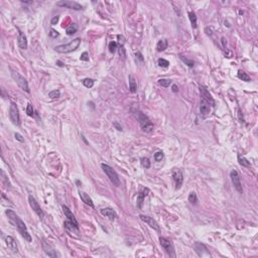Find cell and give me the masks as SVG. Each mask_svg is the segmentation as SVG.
<instances>
[{
    "instance_id": "6da1fadb",
    "label": "cell",
    "mask_w": 258,
    "mask_h": 258,
    "mask_svg": "<svg viewBox=\"0 0 258 258\" xmlns=\"http://www.w3.org/2000/svg\"><path fill=\"white\" fill-rule=\"evenodd\" d=\"M5 213H6L8 219H9L11 222L13 223V225L17 228V230H18L19 233L21 234V236L24 238V240H26L27 242H31L30 234L28 233L27 228H26V226H25L23 221H22L20 218L17 216V215L14 213L12 210H6Z\"/></svg>"
},
{
    "instance_id": "7a4b0ae2",
    "label": "cell",
    "mask_w": 258,
    "mask_h": 258,
    "mask_svg": "<svg viewBox=\"0 0 258 258\" xmlns=\"http://www.w3.org/2000/svg\"><path fill=\"white\" fill-rule=\"evenodd\" d=\"M80 44H81V38H75L73 41H71L69 44H66V45H57L54 48V51H58L60 54H68V53H71V51H76L77 48H79Z\"/></svg>"
},
{
    "instance_id": "3957f363",
    "label": "cell",
    "mask_w": 258,
    "mask_h": 258,
    "mask_svg": "<svg viewBox=\"0 0 258 258\" xmlns=\"http://www.w3.org/2000/svg\"><path fill=\"white\" fill-rule=\"evenodd\" d=\"M101 167L103 168V170H104V173L107 174L109 180H111V183H112L114 186H116V187H119L121 183H120V179H119V177H118V174H117L116 171L114 170L111 167H109L108 164H105V163H102Z\"/></svg>"
},
{
    "instance_id": "277c9868",
    "label": "cell",
    "mask_w": 258,
    "mask_h": 258,
    "mask_svg": "<svg viewBox=\"0 0 258 258\" xmlns=\"http://www.w3.org/2000/svg\"><path fill=\"white\" fill-rule=\"evenodd\" d=\"M138 120H139V123H140V127L144 132H152L153 131V123L150 121L149 118L147 116L144 115L142 112H139L138 113Z\"/></svg>"
},
{
    "instance_id": "5b68a950",
    "label": "cell",
    "mask_w": 258,
    "mask_h": 258,
    "mask_svg": "<svg viewBox=\"0 0 258 258\" xmlns=\"http://www.w3.org/2000/svg\"><path fill=\"white\" fill-rule=\"evenodd\" d=\"M230 177L232 180V183H233V187L236 189V191L238 193L242 194L243 193V188H242V183H241V179H240V174L236 170H232L230 171Z\"/></svg>"
},
{
    "instance_id": "8992f818",
    "label": "cell",
    "mask_w": 258,
    "mask_h": 258,
    "mask_svg": "<svg viewBox=\"0 0 258 258\" xmlns=\"http://www.w3.org/2000/svg\"><path fill=\"white\" fill-rule=\"evenodd\" d=\"M9 117L14 125H20V115H19V110L17 108L15 103H11L9 108Z\"/></svg>"
},
{
    "instance_id": "52a82bcc",
    "label": "cell",
    "mask_w": 258,
    "mask_h": 258,
    "mask_svg": "<svg viewBox=\"0 0 258 258\" xmlns=\"http://www.w3.org/2000/svg\"><path fill=\"white\" fill-rule=\"evenodd\" d=\"M12 78L14 79V81L16 82V84L18 85V87L22 89L23 91L27 92V93H29V87H28V83L26 81V79L24 78V77H22L21 75H19L18 73H16V72H13L12 73Z\"/></svg>"
},
{
    "instance_id": "ba28073f",
    "label": "cell",
    "mask_w": 258,
    "mask_h": 258,
    "mask_svg": "<svg viewBox=\"0 0 258 258\" xmlns=\"http://www.w3.org/2000/svg\"><path fill=\"white\" fill-rule=\"evenodd\" d=\"M159 243L160 245L162 246V248L164 249L165 252L170 255L171 257H176V253H174V245L170 240L165 239L163 237H160L159 238Z\"/></svg>"
},
{
    "instance_id": "9c48e42d",
    "label": "cell",
    "mask_w": 258,
    "mask_h": 258,
    "mask_svg": "<svg viewBox=\"0 0 258 258\" xmlns=\"http://www.w3.org/2000/svg\"><path fill=\"white\" fill-rule=\"evenodd\" d=\"M28 203H29V206L31 207V209L33 210L34 213L38 215V216L41 218V219H42V218H44V216H45L44 212H42L41 206L38 205V201L34 199V198L31 196V195H29V196H28Z\"/></svg>"
},
{
    "instance_id": "30bf717a",
    "label": "cell",
    "mask_w": 258,
    "mask_h": 258,
    "mask_svg": "<svg viewBox=\"0 0 258 258\" xmlns=\"http://www.w3.org/2000/svg\"><path fill=\"white\" fill-rule=\"evenodd\" d=\"M173 179H174V185H176V190H180L183 182V176L182 170H180V168H174L173 170Z\"/></svg>"
},
{
    "instance_id": "8fae6325",
    "label": "cell",
    "mask_w": 258,
    "mask_h": 258,
    "mask_svg": "<svg viewBox=\"0 0 258 258\" xmlns=\"http://www.w3.org/2000/svg\"><path fill=\"white\" fill-rule=\"evenodd\" d=\"M57 5L58 6H61V7H65V8H69V9H74V10H82L83 9V6L81 4H79L78 2L76 1H59L57 2Z\"/></svg>"
},
{
    "instance_id": "7c38bea8",
    "label": "cell",
    "mask_w": 258,
    "mask_h": 258,
    "mask_svg": "<svg viewBox=\"0 0 258 258\" xmlns=\"http://www.w3.org/2000/svg\"><path fill=\"white\" fill-rule=\"evenodd\" d=\"M200 93H201V99L205 100L206 102H208L212 106H215V101L213 97H212L210 92L207 90V88L205 86H200Z\"/></svg>"
},
{
    "instance_id": "4fadbf2b",
    "label": "cell",
    "mask_w": 258,
    "mask_h": 258,
    "mask_svg": "<svg viewBox=\"0 0 258 258\" xmlns=\"http://www.w3.org/2000/svg\"><path fill=\"white\" fill-rule=\"evenodd\" d=\"M139 218L143 221V222H145L150 228H152L156 231H160V228H159L158 224H157V222L155 220H153V218H150L148 216H144V215H140Z\"/></svg>"
},
{
    "instance_id": "5bb4252c",
    "label": "cell",
    "mask_w": 258,
    "mask_h": 258,
    "mask_svg": "<svg viewBox=\"0 0 258 258\" xmlns=\"http://www.w3.org/2000/svg\"><path fill=\"white\" fill-rule=\"evenodd\" d=\"M63 211H64L65 216L68 218L69 221L73 223V224L75 225V227H76L77 229H79V223H78V221H77L76 217L74 216V214L72 213L70 209H69V208L67 207V206H63Z\"/></svg>"
},
{
    "instance_id": "9a60e30c",
    "label": "cell",
    "mask_w": 258,
    "mask_h": 258,
    "mask_svg": "<svg viewBox=\"0 0 258 258\" xmlns=\"http://www.w3.org/2000/svg\"><path fill=\"white\" fill-rule=\"evenodd\" d=\"M195 250H196V252L198 253L199 256H205V255H206V256H211L210 253H209L207 247H206L204 244L200 243V242H197L196 244H195Z\"/></svg>"
},
{
    "instance_id": "2e32d148",
    "label": "cell",
    "mask_w": 258,
    "mask_h": 258,
    "mask_svg": "<svg viewBox=\"0 0 258 258\" xmlns=\"http://www.w3.org/2000/svg\"><path fill=\"white\" fill-rule=\"evenodd\" d=\"M5 242H6L7 247L11 252H13V253H17V252H18V247H17L16 241L12 237L6 236V238H5Z\"/></svg>"
},
{
    "instance_id": "e0dca14e",
    "label": "cell",
    "mask_w": 258,
    "mask_h": 258,
    "mask_svg": "<svg viewBox=\"0 0 258 258\" xmlns=\"http://www.w3.org/2000/svg\"><path fill=\"white\" fill-rule=\"evenodd\" d=\"M101 214L103 215V216L107 217L109 220L111 221H114L117 218V214L115 213V211L113 210V209L111 208H105V209H102L101 211Z\"/></svg>"
},
{
    "instance_id": "ac0fdd59",
    "label": "cell",
    "mask_w": 258,
    "mask_h": 258,
    "mask_svg": "<svg viewBox=\"0 0 258 258\" xmlns=\"http://www.w3.org/2000/svg\"><path fill=\"white\" fill-rule=\"evenodd\" d=\"M211 111V107L210 104L208 102H206L205 100L201 99V103H200V112L202 115H208Z\"/></svg>"
},
{
    "instance_id": "d6986e66",
    "label": "cell",
    "mask_w": 258,
    "mask_h": 258,
    "mask_svg": "<svg viewBox=\"0 0 258 258\" xmlns=\"http://www.w3.org/2000/svg\"><path fill=\"white\" fill-rule=\"evenodd\" d=\"M148 192H149L148 189H143V191L140 192V193L137 195V207L139 209L142 208L143 202H144V199H145V197L147 196Z\"/></svg>"
},
{
    "instance_id": "ffe728a7",
    "label": "cell",
    "mask_w": 258,
    "mask_h": 258,
    "mask_svg": "<svg viewBox=\"0 0 258 258\" xmlns=\"http://www.w3.org/2000/svg\"><path fill=\"white\" fill-rule=\"evenodd\" d=\"M18 45L21 50H26L27 48V38L25 36V34L21 31H19L18 33Z\"/></svg>"
},
{
    "instance_id": "44dd1931",
    "label": "cell",
    "mask_w": 258,
    "mask_h": 258,
    "mask_svg": "<svg viewBox=\"0 0 258 258\" xmlns=\"http://www.w3.org/2000/svg\"><path fill=\"white\" fill-rule=\"evenodd\" d=\"M79 195H80V198H81V200L85 203L86 205L90 206L91 208H94V207H95V206H94L93 201H92L91 198L89 197V195H87L86 193H84V192H79Z\"/></svg>"
},
{
    "instance_id": "7402d4cb",
    "label": "cell",
    "mask_w": 258,
    "mask_h": 258,
    "mask_svg": "<svg viewBox=\"0 0 258 258\" xmlns=\"http://www.w3.org/2000/svg\"><path fill=\"white\" fill-rule=\"evenodd\" d=\"M128 80H129V90H130L131 93H135L137 90V83L135 78L132 75H129Z\"/></svg>"
},
{
    "instance_id": "603a6c76",
    "label": "cell",
    "mask_w": 258,
    "mask_h": 258,
    "mask_svg": "<svg viewBox=\"0 0 258 258\" xmlns=\"http://www.w3.org/2000/svg\"><path fill=\"white\" fill-rule=\"evenodd\" d=\"M167 47H168V42L167 39H160L156 45V50L157 51H163L167 50Z\"/></svg>"
},
{
    "instance_id": "cb8c5ba5",
    "label": "cell",
    "mask_w": 258,
    "mask_h": 258,
    "mask_svg": "<svg viewBox=\"0 0 258 258\" xmlns=\"http://www.w3.org/2000/svg\"><path fill=\"white\" fill-rule=\"evenodd\" d=\"M44 249H45V252L47 253V255H48L50 257H58L60 256V254L57 252L56 250H54V249H51L50 246L48 247H47V245L44 244Z\"/></svg>"
},
{
    "instance_id": "d4e9b609",
    "label": "cell",
    "mask_w": 258,
    "mask_h": 258,
    "mask_svg": "<svg viewBox=\"0 0 258 258\" xmlns=\"http://www.w3.org/2000/svg\"><path fill=\"white\" fill-rule=\"evenodd\" d=\"M237 76H238V78H239L240 80H242V81H244V82H250L251 81L250 76H249L247 73H245V72H243L241 70L238 71V75Z\"/></svg>"
},
{
    "instance_id": "484cf974",
    "label": "cell",
    "mask_w": 258,
    "mask_h": 258,
    "mask_svg": "<svg viewBox=\"0 0 258 258\" xmlns=\"http://www.w3.org/2000/svg\"><path fill=\"white\" fill-rule=\"evenodd\" d=\"M77 30H78V26L75 23H72L67 27L66 32H67L68 35H73V34H75L77 32Z\"/></svg>"
},
{
    "instance_id": "4316f807",
    "label": "cell",
    "mask_w": 258,
    "mask_h": 258,
    "mask_svg": "<svg viewBox=\"0 0 258 258\" xmlns=\"http://www.w3.org/2000/svg\"><path fill=\"white\" fill-rule=\"evenodd\" d=\"M189 18H190L191 20V23H192V26H193V28H196L197 27V23H198V18L196 16V14H195V12H193V11H190L189 12Z\"/></svg>"
},
{
    "instance_id": "83f0119b",
    "label": "cell",
    "mask_w": 258,
    "mask_h": 258,
    "mask_svg": "<svg viewBox=\"0 0 258 258\" xmlns=\"http://www.w3.org/2000/svg\"><path fill=\"white\" fill-rule=\"evenodd\" d=\"M238 161H239V163L242 165V167H251L250 161H248L245 157H243L241 155H238Z\"/></svg>"
},
{
    "instance_id": "f1b7e54d",
    "label": "cell",
    "mask_w": 258,
    "mask_h": 258,
    "mask_svg": "<svg viewBox=\"0 0 258 258\" xmlns=\"http://www.w3.org/2000/svg\"><path fill=\"white\" fill-rule=\"evenodd\" d=\"M180 59L182 60V61L185 63L186 65H188V67H190V68H193L194 66H195V63H194V61H192V60H190V59H188V58H185V57L183 56H180Z\"/></svg>"
},
{
    "instance_id": "f546056e",
    "label": "cell",
    "mask_w": 258,
    "mask_h": 258,
    "mask_svg": "<svg viewBox=\"0 0 258 258\" xmlns=\"http://www.w3.org/2000/svg\"><path fill=\"white\" fill-rule=\"evenodd\" d=\"M158 84L161 86V87L167 88V87H170V85L171 84V81L168 79H160L158 80Z\"/></svg>"
},
{
    "instance_id": "4dcf8cb0",
    "label": "cell",
    "mask_w": 258,
    "mask_h": 258,
    "mask_svg": "<svg viewBox=\"0 0 258 258\" xmlns=\"http://www.w3.org/2000/svg\"><path fill=\"white\" fill-rule=\"evenodd\" d=\"M82 83L86 88H92L94 86V80L92 79H84Z\"/></svg>"
},
{
    "instance_id": "1f68e13d",
    "label": "cell",
    "mask_w": 258,
    "mask_h": 258,
    "mask_svg": "<svg viewBox=\"0 0 258 258\" xmlns=\"http://www.w3.org/2000/svg\"><path fill=\"white\" fill-rule=\"evenodd\" d=\"M157 64H158L159 67H161V68H167L168 66H170V62L167 61V60H164V59H158Z\"/></svg>"
},
{
    "instance_id": "d6a6232c",
    "label": "cell",
    "mask_w": 258,
    "mask_h": 258,
    "mask_svg": "<svg viewBox=\"0 0 258 258\" xmlns=\"http://www.w3.org/2000/svg\"><path fill=\"white\" fill-rule=\"evenodd\" d=\"M60 96H61V93H60L59 90H54L48 93V97H50L51 99H57V98H59Z\"/></svg>"
},
{
    "instance_id": "836d02e7",
    "label": "cell",
    "mask_w": 258,
    "mask_h": 258,
    "mask_svg": "<svg viewBox=\"0 0 258 258\" xmlns=\"http://www.w3.org/2000/svg\"><path fill=\"white\" fill-rule=\"evenodd\" d=\"M163 157H164V154H163L162 151H156V152L154 153V160H155V161H161L163 159Z\"/></svg>"
},
{
    "instance_id": "e575fe53",
    "label": "cell",
    "mask_w": 258,
    "mask_h": 258,
    "mask_svg": "<svg viewBox=\"0 0 258 258\" xmlns=\"http://www.w3.org/2000/svg\"><path fill=\"white\" fill-rule=\"evenodd\" d=\"M189 202H191L192 204H197L198 202V198H197V195L196 193L192 192V193L189 195Z\"/></svg>"
},
{
    "instance_id": "d590c367",
    "label": "cell",
    "mask_w": 258,
    "mask_h": 258,
    "mask_svg": "<svg viewBox=\"0 0 258 258\" xmlns=\"http://www.w3.org/2000/svg\"><path fill=\"white\" fill-rule=\"evenodd\" d=\"M118 51H119L120 57H121L123 60H126V51H125L124 45H120L119 48H118Z\"/></svg>"
},
{
    "instance_id": "8d00e7d4",
    "label": "cell",
    "mask_w": 258,
    "mask_h": 258,
    "mask_svg": "<svg viewBox=\"0 0 258 258\" xmlns=\"http://www.w3.org/2000/svg\"><path fill=\"white\" fill-rule=\"evenodd\" d=\"M140 160H141V165L143 167H145V168H149L150 167V161H149V159H148L147 157H142Z\"/></svg>"
},
{
    "instance_id": "74e56055",
    "label": "cell",
    "mask_w": 258,
    "mask_h": 258,
    "mask_svg": "<svg viewBox=\"0 0 258 258\" xmlns=\"http://www.w3.org/2000/svg\"><path fill=\"white\" fill-rule=\"evenodd\" d=\"M116 48H117V44L115 41H110V42H109V51H110V53L114 54V53H115V51H116Z\"/></svg>"
},
{
    "instance_id": "f35d334b",
    "label": "cell",
    "mask_w": 258,
    "mask_h": 258,
    "mask_svg": "<svg viewBox=\"0 0 258 258\" xmlns=\"http://www.w3.org/2000/svg\"><path fill=\"white\" fill-rule=\"evenodd\" d=\"M26 114L28 116H30V117H32L34 115V110H33V108H32V106H31V104H27Z\"/></svg>"
},
{
    "instance_id": "ab89813d",
    "label": "cell",
    "mask_w": 258,
    "mask_h": 258,
    "mask_svg": "<svg viewBox=\"0 0 258 258\" xmlns=\"http://www.w3.org/2000/svg\"><path fill=\"white\" fill-rule=\"evenodd\" d=\"M81 61H84V62H88L89 61V54H88V53L87 51H85V53H83L82 54V56H81Z\"/></svg>"
},
{
    "instance_id": "60d3db41",
    "label": "cell",
    "mask_w": 258,
    "mask_h": 258,
    "mask_svg": "<svg viewBox=\"0 0 258 258\" xmlns=\"http://www.w3.org/2000/svg\"><path fill=\"white\" fill-rule=\"evenodd\" d=\"M14 136H15V139L18 140L19 142H23V141H24L23 137H22L19 133H15V134H14Z\"/></svg>"
},
{
    "instance_id": "b9f144b4",
    "label": "cell",
    "mask_w": 258,
    "mask_h": 258,
    "mask_svg": "<svg viewBox=\"0 0 258 258\" xmlns=\"http://www.w3.org/2000/svg\"><path fill=\"white\" fill-rule=\"evenodd\" d=\"M59 19H60V16H54L53 18H51V23L53 24V25H54V24H57L58 23V21H59Z\"/></svg>"
},
{
    "instance_id": "7bdbcfd3",
    "label": "cell",
    "mask_w": 258,
    "mask_h": 258,
    "mask_svg": "<svg viewBox=\"0 0 258 258\" xmlns=\"http://www.w3.org/2000/svg\"><path fill=\"white\" fill-rule=\"evenodd\" d=\"M58 35H59V32H58V31L54 30V29H51L50 36H51V38H57Z\"/></svg>"
},
{
    "instance_id": "ee69618b",
    "label": "cell",
    "mask_w": 258,
    "mask_h": 258,
    "mask_svg": "<svg viewBox=\"0 0 258 258\" xmlns=\"http://www.w3.org/2000/svg\"><path fill=\"white\" fill-rule=\"evenodd\" d=\"M135 56H136V59H138L140 62H143V56L141 54V53H140V51H137V53L135 54Z\"/></svg>"
},
{
    "instance_id": "f6af8a7d",
    "label": "cell",
    "mask_w": 258,
    "mask_h": 258,
    "mask_svg": "<svg viewBox=\"0 0 258 258\" xmlns=\"http://www.w3.org/2000/svg\"><path fill=\"white\" fill-rule=\"evenodd\" d=\"M113 125L115 126V127H116L117 129H118L119 131H121V130H122V126H120V125L118 124V122H114V123H113Z\"/></svg>"
},
{
    "instance_id": "bcb514c9",
    "label": "cell",
    "mask_w": 258,
    "mask_h": 258,
    "mask_svg": "<svg viewBox=\"0 0 258 258\" xmlns=\"http://www.w3.org/2000/svg\"><path fill=\"white\" fill-rule=\"evenodd\" d=\"M179 91V88H177V85H174L173 86V92H174V93H176V92H177Z\"/></svg>"
},
{
    "instance_id": "7dc6e473",
    "label": "cell",
    "mask_w": 258,
    "mask_h": 258,
    "mask_svg": "<svg viewBox=\"0 0 258 258\" xmlns=\"http://www.w3.org/2000/svg\"><path fill=\"white\" fill-rule=\"evenodd\" d=\"M57 64H58V65L60 66V67H63V66H64V64H63L62 62H60V61H58V62H57Z\"/></svg>"
}]
</instances>
